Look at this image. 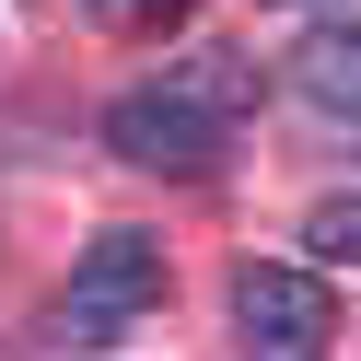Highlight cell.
<instances>
[{
  "instance_id": "7",
  "label": "cell",
  "mask_w": 361,
  "mask_h": 361,
  "mask_svg": "<svg viewBox=\"0 0 361 361\" xmlns=\"http://www.w3.org/2000/svg\"><path fill=\"white\" fill-rule=\"evenodd\" d=\"M338 35H350V47H361V0H338Z\"/></svg>"
},
{
  "instance_id": "1",
  "label": "cell",
  "mask_w": 361,
  "mask_h": 361,
  "mask_svg": "<svg viewBox=\"0 0 361 361\" xmlns=\"http://www.w3.org/2000/svg\"><path fill=\"white\" fill-rule=\"evenodd\" d=\"M245 105H257V59L245 47H198V59H175L164 82H140V94L105 105V152L140 164V175H210Z\"/></svg>"
},
{
  "instance_id": "6",
  "label": "cell",
  "mask_w": 361,
  "mask_h": 361,
  "mask_svg": "<svg viewBox=\"0 0 361 361\" xmlns=\"http://www.w3.org/2000/svg\"><path fill=\"white\" fill-rule=\"evenodd\" d=\"M314 257L361 268V198H326V210H314Z\"/></svg>"
},
{
  "instance_id": "4",
  "label": "cell",
  "mask_w": 361,
  "mask_h": 361,
  "mask_svg": "<svg viewBox=\"0 0 361 361\" xmlns=\"http://www.w3.org/2000/svg\"><path fill=\"white\" fill-rule=\"evenodd\" d=\"M291 94H303L326 128H338V117L361 128V47H350V35H314V47H291Z\"/></svg>"
},
{
  "instance_id": "3",
  "label": "cell",
  "mask_w": 361,
  "mask_h": 361,
  "mask_svg": "<svg viewBox=\"0 0 361 361\" xmlns=\"http://www.w3.org/2000/svg\"><path fill=\"white\" fill-rule=\"evenodd\" d=\"M233 338H245V361H326V338H338V303H326V280L314 268H233Z\"/></svg>"
},
{
  "instance_id": "5",
  "label": "cell",
  "mask_w": 361,
  "mask_h": 361,
  "mask_svg": "<svg viewBox=\"0 0 361 361\" xmlns=\"http://www.w3.org/2000/svg\"><path fill=\"white\" fill-rule=\"evenodd\" d=\"M82 12H94L105 35H140V47H152V35H175V24H187L198 0H82Z\"/></svg>"
},
{
  "instance_id": "2",
  "label": "cell",
  "mask_w": 361,
  "mask_h": 361,
  "mask_svg": "<svg viewBox=\"0 0 361 361\" xmlns=\"http://www.w3.org/2000/svg\"><path fill=\"white\" fill-rule=\"evenodd\" d=\"M152 303H164V245L152 233H94L82 268H71V291H59V314H47V338L59 350H117Z\"/></svg>"
}]
</instances>
